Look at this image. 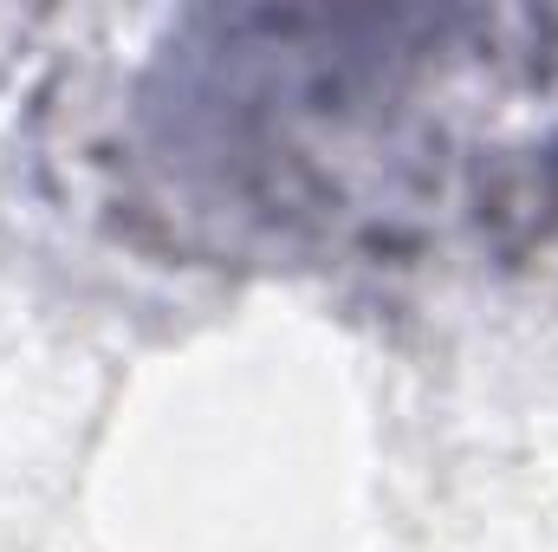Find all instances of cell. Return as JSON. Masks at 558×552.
<instances>
[{
    "mask_svg": "<svg viewBox=\"0 0 558 552\" xmlns=\"http://www.w3.org/2000/svg\"><path fill=\"white\" fill-rule=\"evenodd\" d=\"M428 13H254L162 59L143 163L182 228L279 254L422 261L558 208L553 72Z\"/></svg>",
    "mask_w": 558,
    "mask_h": 552,
    "instance_id": "6da1fadb",
    "label": "cell"
}]
</instances>
